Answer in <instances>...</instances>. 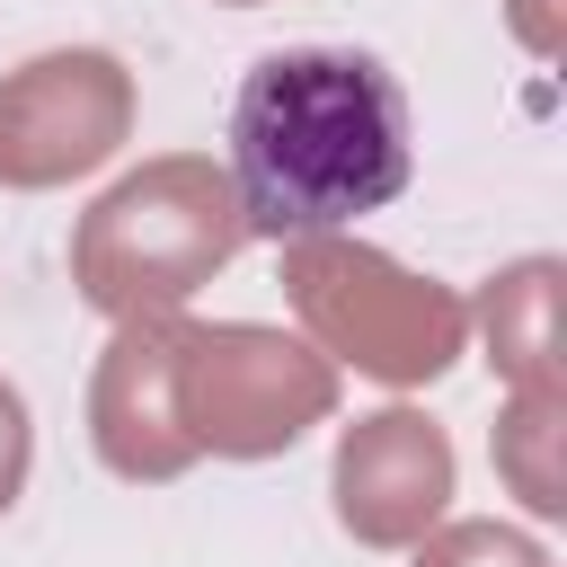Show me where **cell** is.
I'll return each mask as SVG.
<instances>
[{"label": "cell", "mask_w": 567, "mask_h": 567, "mask_svg": "<svg viewBox=\"0 0 567 567\" xmlns=\"http://www.w3.org/2000/svg\"><path fill=\"white\" fill-rule=\"evenodd\" d=\"M416 168L408 89L354 44H292L248 62L230 97V177L266 239L346 230L399 204Z\"/></svg>", "instance_id": "obj_1"}]
</instances>
